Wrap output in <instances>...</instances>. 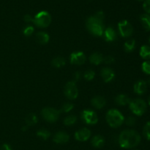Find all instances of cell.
<instances>
[{
  "instance_id": "cell-1",
  "label": "cell",
  "mask_w": 150,
  "mask_h": 150,
  "mask_svg": "<svg viewBox=\"0 0 150 150\" xmlns=\"http://www.w3.org/2000/svg\"><path fill=\"white\" fill-rule=\"evenodd\" d=\"M141 139V135L136 130L125 129L119 135L118 142L122 148L133 149L140 144Z\"/></svg>"
},
{
  "instance_id": "cell-2",
  "label": "cell",
  "mask_w": 150,
  "mask_h": 150,
  "mask_svg": "<svg viewBox=\"0 0 150 150\" xmlns=\"http://www.w3.org/2000/svg\"><path fill=\"white\" fill-rule=\"evenodd\" d=\"M104 13L103 11H98L93 16L87 19L86 22V28L93 35L102 36L104 32Z\"/></svg>"
},
{
  "instance_id": "cell-3",
  "label": "cell",
  "mask_w": 150,
  "mask_h": 150,
  "mask_svg": "<svg viewBox=\"0 0 150 150\" xmlns=\"http://www.w3.org/2000/svg\"><path fill=\"white\" fill-rule=\"evenodd\" d=\"M106 121L111 127L117 128L125 121V117L117 109H111L106 113Z\"/></svg>"
},
{
  "instance_id": "cell-4",
  "label": "cell",
  "mask_w": 150,
  "mask_h": 150,
  "mask_svg": "<svg viewBox=\"0 0 150 150\" xmlns=\"http://www.w3.org/2000/svg\"><path fill=\"white\" fill-rule=\"evenodd\" d=\"M33 22L37 26L40 28L48 27L51 23V16L47 11L39 12L33 18Z\"/></svg>"
},
{
  "instance_id": "cell-5",
  "label": "cell",
  "mask_w": 150,
  "mask_h": 150,
  "mask_svg": "<svg viewBox=\"0 0 150 150\" xmlns=\"http://www.w3.org/2000/svg\"><path fill=\"white\" fill-rule=\"evenodd\" d=\"M129 107L130 110L136 116H141L144 115L146 112L147 108V104L141 99H136L131 100L129 103Z\"/></svg>"
},
{
  "instance_id": "cell-6",
  "label": "cell",
  "mask_w": 150,
  "mask_h": 150,
  "mask_svg": "<svg viewBox=\"0 0 150 150\" xmlns=\"http://www.w3.org/2000/svg\"><path fill=\"white\" fill-rule=\"evenodd\" d=\"M41 115L46 121L54 123L59 118L60 111L53 107H45L42 110Z\"/></svg>"
},
{
  "instance_id": "cell-7",
  "label": "cell",
  "mask_w": 150,
  "mask_h": 150,
  "mask_svg": "<svg viewBox=\"0 0 150 150\" xmlns=\"http://www.w3.org/2000/svg\"><path fill=\"white\" fill-rule=\"evenodd\" d=\"M64 95L70 99H76L79 96V90L75 81H70L65 85L64 88Z\"/></svg>"
},
{
  "instance_id": "cell-8",
  "label": "cell",
  "mask_w": 150,
  "mask_h": 150,
  "mask_svg": "<svg viewBox=\"0 0 150 150\" xmlns=\"http://www.w3.org/2000/svg\"><path fill=\"white\" fill-rule=\"evenodd\" d=\"M81 119L84 123L89 125L96 124L98 121V116L95 111L92 110H84L81 113Z\"/></svg>"
},
{
  "instance_id": "cell-9",
  "label": "cell",
  "mask_w": 150,
  "mask_h": 150,
  "mask_svg": "<svg viewBox=\"0 0 150 150\" xmlns=\"http://www.w3.org/2000/svg\"><path fill=\"white\" fill-rule=\"evenodd\" d=\"M118 29L120 34L123 38H128L131 36L133 32V26L127 20H122L119 22Z\"/></svg>"
},
{
  "instance_id": "cell-10",
  "label": "cell",
  "mask_w": 150,
  "mask_h": 150,
  "mask_svg": "<svg viewBox=\"0 0 150 150\" xmlns=\"http://www.w3.org/2000/svg\"><path fill=\"white\" fill-rule=\"evenodd\" d=\"M70 63L73 65L81 66L86 62V55L82 51H75L70 54Z\"/></svg>"
},
{
  "instance_id": "cell-11",
  "label": "cell",
  "mask_w": 150,
  "mask_h": 150,
  "mask_svg": "<svg viewBox=\"0 0 150 150\" xmlns=\"http://www.w3.org/2000/svg\"><path fill=\"white\" fill-rule=\"evenodd\" d=\"M91 137V131L87 128H82L76 131L75 133V138L78 141L81 142H84L89 139Z\"/></svg>"
},
{
  "instance_id": "cell-12",
  "label": "cell",
  "mask_w": 150,
  "mask_h": 150,
  "mask_svg": "<svg viewBox=\"0 0 150 150\" xmlns=\"http://www.w3.org/2000/svg\"><path fill=\"white\" fill-rule=\"evenodd\" d=\"M69 139H70V136H69L68 134L65 132H63V131L57 132L53 138V141L56 144H66V143L68 142Z\"/></svg>"
},
{
  "instance_id": "cell-13",
  "label": "cell",
  "mask_w": 150,
  "mask_h": 150,
  "mask_svg": "<svg viewBox=\"0 0 150 150\" xmlns=\"http://www.w3.org/2000/svg\"><path fill=\"white\" fill-rule=\"evenodd\" d=\"M101 76L105 82H110L115 77V73L110 68H104L101 70Z\"/></svg>"
},
{
  "instance_id": "cell-14",
  "label": "cell",
  "mask_w": 150,
  "mask_h": 150,
  "mask_svg": "<svg viewBox=\"0 0 150 150\" xmlns=\"http://www.w3.org/2000/svg\"><path fill=\"white\" fill-rule=\"evenodd\" d=\"M134 92L139 95H142L147 90V83L144 80H139L135 83L133 87Z\"/></svg>"
},
{
  "instance_id": "cell-15",
  "label": "cell",
  "mask_w": 150,
  "mask_h": 150,
  "mask_svg": "<svg viewBox=\"0 0 150 150\" xmlns=\"http://www.w3.org/2000/svg\"><path fill=\"white\" fill-rule=\"evenodd\" d=\"M104 38L108 42H112L117 38V34H116L115 30L111 26H108L104 30L103 35Z\"/></svg>"
},
{
  "instance_id": "cell-16",
  "label": "cell",
  "mask_w": 150,
  "mask_h": 150,
  "mask_svg": "<svg viewBox=\"0 0 150 150\" xmlns=\"http://www.w3.org/2000/svg\"><path fill=\"white\" fill-rule=\"evenodd\" d=\"M91 103L95 108L100 110V109H102L103 107H105L106 101H105L104 97L101 96H96L92 99Z\"/></svg>"
},
{
  "instance_id": "cell-17",
  "label": "cell",
  "mask_w": 150,
  "mask_h": 150,
  "mask_svg": "<svg viewBox=\"0 0 150 150\" xmlns=\"http://www.w3.org/2000/svg\"><path fill=\"white\" fill-rule=\"evenodd\" d=\"M103 56L98 52H94L89 57V61L92 64L95 65V66H98L101 63L103 62Z\"/></svg>"
},
{
  "instance_id": "cell-18",
  "label": "cell",
  "mask_w": 150,
  "mask_h": 150,
  "mask_svg": "<svg viewBox=\"0 0 150 150\" xmlns=\"http://www.w3.org/2000/svg\"><path fill=\"white\" fill-rule=\"evenodd\" d=\"M91 143L95 148H101L103 146L104 144H105V139L102 135H97L92 138Z\"/></svg>"
},
{
  "instance_id": "cell-19",
  "label": "cell",
  "mask_w": 150,
  "mask_h": 150,
  "mask_svg": "<svg viewBox=\"0 0 150 150\" xmlns=\"http://www.w3.org/2000/svg\"><path fill=\"white\" fill-rule=\"evenodd\" d=\"M36 39L38 42L40 44H46L49 41L50 37L47 32H39L36 35Z\"/></svg>"
},
{
  "instance_id": "cell-20",
  "label": "cell",
  "mask_w": 150,
  "mask_h": 150,
  "mask_svg": "<svg viewBox=\"0 0 150 150\" xmlns=\"http://www.w3.org/2000/svg\"><path fill=\"white\" fill-rule=\"evenodd\" d=\"M140 21L142 26L146 31H150V15L145 13L140 16Z\"/></svg>"
},
{
  "instance_id": "cell-21",
  "label": "cell",
  "mask_w": 150,
  "mask_h": 150,
  "mask_svg": "<svg viewBox=\"0 0 150 150\" xmlns=\"http://www.w3.org/2000/svg\"><path fill=\"white\" fill-rule=\"evenodd\" d=\"M115 101L117 104H118L119 105L125 106L126 104H129L131 100L129 98V96H127L125 94H120V95H118L116 97Z\"/></svg>"
},
{
  "instance_id": "cell-22",
  "label": "cell",
  "mask_w": 150,
  "mask_h": 150,
  "mask_svg": "<svg viewBox=\"0 0 150 150\" xmlns=\"http://www.w3.org/2000/svg\"><path fill=\"white\" fill-rule=\"evenodd\" d=\"M140 56L145 60L150 59V46L147 45H143L140 49Z\"/></svg>"
},
{
  "instance_id": "cell-23",
  "label": "cell",
  "mask_w": 150,
  "mask_h": 150,
  "mask_svg": "<svg viewBox=\"0 0 150 150\" xmlns=\"http://www.w3.org/2000/svg\"><path fill=\"white\" fill-rule=\"evenodd\" d=\"M26 123L28 126H33L35 125L38 121V118L35 113H29L25 119Z\"/></svg>"
},
{
  "instance_id": "cell-24",
  "label": "cell",
  "mask_w": 150,
  "mask_h": 150,
  "mask_svg": "<svg viewBox=\"0 0 150 150\" xmlns=\"http://www.w3.org/2000/svg\"><path fill=\"white\" fill-rule=\"evenodd\" d=\"M66 61L64 60V58L62 57H57L53 59V60L51 61V64L54 67L59 69V68H61L62 66H64L65 65Z\"/></svg>"
},
{
  "instance_id": "cell-25",
  "label": "cell",
  "mask_w": 150,
  "mask_h": 150,
  "mask_svg": "<svg viewBox=\"0 0 150 150\" xmlns=\"http://www.w3.org/2000/svg\"><path fill=\"white\" fill-rule=\"evenodd\" d=\"M124 48L127 52H132L136 48V41L134 39H130L127 41L125 43Z\"/></svg>"
},
{
  "instance_id": "cell-26",
  "label": "cell",
  "mask_w": 150,
  "mask_h": 150,
  "mask_svg": "<svg viewBox=\"0 0 150 150\" xmlns=\"http://www.w3.org/2000/svg\"><path fill=\"white\" fill-rule=\"evenodd\" d=\"M38 137L40 138L42 140H47L51 136V132L45 129H41L37 132Z\"/></svg>"
},
{
  "instance_id": "cell-27",
  "label": "cell",
  "mask_w": 150,
  "mask_h": 150,
  "mask_svg": "<svg viewBox=\"0 0 150 150\" xmlns=\"http://www.w3.org/2000/svg\"><path fill=\"white\" fill-rule=\"evenodd\" d=\"M77 121V118L74 115H70L64 118V124L66 126H72Z\"/></svg>"
},
{
  "instance_id": "cell-28",
  "label": "cell",
  "mask_w": 150,
  "mask_h": 150,
  "mask_svg": "<svg viewBox=\"0 0 150 150\" xmlns=\"http://www.w3.org/2000/svg\"><path fill=\"white\" fill-rule=\"evenodd\" d=\"M144 136L145 137L146 140L150 141V121L146 122V124L144 125V127L143 129Z\"/></svg>"
},
{
  "instance_id": "cell-29",
  "label": "cell",
  "mask_w": 150,
  "mask_h": 150,
  "mask_svg": "<svg viewBox=\"0 0 150 150\" xmlns=\"http://www.w3.org/2000/svg\"><path fill=\"white\" fill-rule=\"evenodd\" d=\"M74 107V105H73V103L70 102H67L65 104H63V106L62 107L61 110L63 112V113H69L70 111H71L72 110Z\"/></svg>"
},
{
  "instance_id": "cell-30",
  "label": "cell",
  "mask_w": 150,
  "mask_h": 150,
  "mask_svg": "<svg viewBox=\"0 0 150 150\" xmlns=\"http://www.w3.org/2000/svg\"><path fill=\"white\" fill-rule=\"evenodd\" d=\"M83 76H84L85 79H86L87 81H90L95 78V73L92 70H87L83 74Z\"/></svg>"
},
{
  "instance_id": "cell-31",
  "label": "cell",
  "mask_w": 150,
  "mask_h": 150,
  "mask_svg": "<svg viewBox=\"0 0 150 150\" xmlns=\"http://www.w3.org/2000/svg\"><path fill=\"white\" fill-rule=\"evenodd\" d=\"M142 71L144 72L146 74L150 75V61L149 60H146L144 61L142 65Z\"/></svg>"
},
{
  "instance_id": "cell-32",
  "label": "cell",
  "mask_w": 150,
  "mask_h": 150,
  "mask_svg": "<svg viewBox=\"0 0 150 150\" xmlns=\"http://www.w3.org/2000/svg\"><path fill=\"white\" fill-rule=\"evenodd\" d=\"M34 31H35V29H34L33 26L29 25V26H26V27L23 29V34H24L25 36L29 37V36H31V35L33 34Z\"/></svg>"
},
{
  "instance_id": "cell-33",
  "label": "cell",
  "mask_w": 150,
  "mask_h": 150,
  "mask_svg": "<svg viewBox=\"0 0 150 150\" xmlns=\"http://www.w3.org/2000/svg\"><path fill=\"white\" fill-rule=\"evenodd\" d=\"M125 123L127 126H133L136 124V119L133 116H129L126 119Z\"/></svg>"
},
{
  "instance_id": "cell-34",
  "label": "cell",
  "mask_w": 150,
  "mask_h": 150,
  "mask_svg": "<svg viewBox=\"0 0 150 150\" xmlns=\"http://www.w3.org/2000/svg\"><path fill=\"white\" fill-rule=\"evenodd\" d=\"M143 8L147 14L150 15V0H144L143 4Z\"/></svg>"
},
{
  "instance_id": "cell-35",
  "label": "cell",
  "mask_w": 150,
  "mask_h": 150,
  "mask_svg": "<svg viewBox=\"0 0 150 150\" xmlns=\"http://www.w3.org/2000/svg\"><path fill=\"white\" fill-rule=\"evenodd\" d=\"M103 62H105V64H111L114 62V58L112 56H106L103 58Z\"/></svg>"
},
{
  "instance_id": "cell-36",
  "label": "cell",
  "mask_w": 150,
  "mask_h": 150,
  "mask_svg": "<svg viewBox=\"0 0 150 150\" xmlns=\"http://www.w3.org/2000/svg\"><path fill=\"white\" fill-rule=\"evenodd\" d=\"M23 20H24V21L26 22V23H30V22L33 21V18H32V16H31V15L26 14L25 15L24 17H23Z\"/></svg>"
},
{
  "instance_id": "cell-37",
  "label": "cell",
  "mask_w": 150,
  "mask_h": 150,
  "mask_svg": "<svg viewBox=\"0 0 150 150\" xmlns=\"http://www.w3.org/2000/svg\"><path fill=\"white\" fill-rule=\"evenodd\" d=\"M1 150H12V148L9 144H4L1 146Z\"/></svg>"
},
{
  "instance_id": "cell-38",
  "label": "cell",
  "mask_w": 150,
  "mask_h": 150,
  "mask_svg": "<svg viewBox=\"0 0 150 150\" xmlns=\"http://www.w3.org/2000/svg\"><path fill=\"white\" fill-rule=\"evenodd\" d=\"M81 73L80 71H77L75 73V79L76 81L79 80L81 79Z\"/></svg>"
},
{
  "instance_id": "cell-39",
  "label": "cell",
  "mask_w": 150,
  "mask_h": 150,
  "mask_svg": "<svg viewBox=\"0 0 150 150\" xmlns=\"http://www.w3.org/2000/svg\"><path fill=\"white\" fill-rule=\"evenodd\" d=\"M148 104L150 105V96H149V99H148Z\"/></svg>"
},
{
  "instance_id": "cell-40",
  "label": "cell",
  "mask_w": 150,
  "mask_h": 150,
  "mask_svg": "<svg viewBox=\"0 0 150 150\" xmlns=\"http://www.w3.org/2000/svg\"><path fill=\"white\" fill-rule=\"evenodd\" d=\"M146 83H148L149 84V85H150V78L149 79H148V81H147V82H146Z\"/></svg>"
},
{
  "instance_id": "cell-41",
  "label": "cell",
  "mask_w": 150,
  "mask_h": 150,
  "mask_svg": "<svg viewBox=\"0 0 150 150\" xmlns=\"http://www.w3.org/2000/svg\"><path fill=\"white\" fill-rule=\"evenodd\" d=\"M26 127H27V126H24V127H23V131H25L26 129Z\"/></svg>"
},
{
  "instance_id": "cell-42",
  "label": "cell",
  "mask_w": 150,
  "mask_h": 150,
  "mask_svg": "<svg viewBox=\"0 0 150 150\" xmlns=\"http://www.w3.org/2000/svg\"><path fill=\"white\" fill-rule=\"evenodd\" d=\"M137 1H144V0H137Z\"/></svg>"
},
{
  "instance_id": "cell-43",
  "label": "cell",
  "mask_w": 150,
  "mask_h": 150,
  "mask_svg": "<svg viewBox=\"0 0 150 150\" xmlns=\"http://www.w3.org/2000/svg\"><path fill=\"white\" fill-rule=\"evenodd\" d=\"M149 44H150V37H149Z\"/></svg>"
},
{
  "instance_id": "cell-44",
  "label": "cell",
  "mask_w": 150,
  "mask_h": 150,
  "mask_svg": "<svg viewBox=\"0 0 150 150\" xmlns=\"http://www.w3.org/2000/svg\"><path fill=\"white\" fill-rule=\"evenodd\" d=\"M135 150H137V149H135Z\"/></svg>"
}]
</instances>
